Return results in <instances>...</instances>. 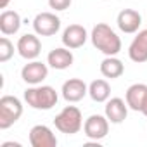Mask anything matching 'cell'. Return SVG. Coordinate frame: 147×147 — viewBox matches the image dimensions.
Returning a JSON list of instances; mask_svg holds the SVG:
<instances>
[{
    "label": "cell",
    "mask_w": 147,
    "mask_h": 147,
    "mask_svg": "<svg viewBox=\"0 0 147 147\" xmlns=\"http://www.w3.org/2000/svg\"><path fill=\"white\" fill-rule=\"evenodd\" d=\"M145 97H147V85H144V83H133L131 87H128V90L125 94V100H126L128 107L133 111H142Z\"/></svg>",
    "instance_id": "obj_16"
},
{
    "label": "cell",
    "mask_w": 147,
    "mask_h": 147,
    "mask_svg": "<svg viewBox=\"0 0 147 147\" xmlns=\"http://www.w3.org/2000/svg\"><path fill=\"white\" fill-rule=\"evenodd\" d=\"M128 116V104L126 100L119 99V97H113L106 100V118L109 119V123L119 125L126 119Z\"/></svg>",
    "instance_id": "obj_12"
},
{
    "label": "cell",
    "mask_w": 147,
    "mask_h": 147,
    "mask_svg": "<svg viewBox=\"0 0 147 147\" xmlns=\"http://www.w3.org/2000/svg\"><path fill=\"white\" fill-rule=\"evenodd\" d=\"M88 95L94 102H106L111 95V87L106 80H94L88 85Z\"/></svg>",
    "instance_id": "obj_19"
},
{
    "label": "cell",
    "mask_w": 147,
    "mask_h": 147,
    "mask_svg": "<svg viewBox=\"0 0 147 147\" xmlns=\"http://www.w3.org/2000/svg\"><path fill=\"white\" fill-rule=\"evenodd\" d=\"M47 76H49V67H47V64H43L40 61H30L21 69V78L28 85H40Z\"/></svg>",
    "instance_id": "obj_7"
},
{
    "label": "cell",
    "mask_w": 147,
    "mask_h": 147,
    "mask_svg": "<svg viewBox=\"0 0 147 147\" xmlns=\"http://www.w3.org/2000/svg\"><path fill=\"white\" fill-rule=\"evenodd\" d=\"M92 43L97 50H100L104 55H116L121 50V38L116 35V31L106 24V23H99L94 26L92 30Z\"/></svg>",
    "instance_id": "obj_1"
},
{
    "label": "cell",
    "mask_w": 147,
    "mask_h": 147,
    "mask_svg": "<svg viewBox=\"0 0 147 147\" xmlns=\"http://www.w3.org/2000/svg\"><path fill=\"white\" fill-rule=\"evenodd\" d=\"M71 2L73 0H49V5L54 11H66V9H69Z\"/></svg>",
    "instance_id": "obj_21"
},
{
    "label": "cell",
    "mask_w": 147,
    "mask_h": 147,
    "mask_svg": "<svg viewBox=\"0 0 147 147\" xmlns=\"http://www.w3.org/2000/svg\"><path fill=\"white\" fill-rule=\"evenodd\" d=\"M18 52L23 59L26 61H35L40 52H42V42L36 35H31V33H26L23 35L19 40H18Z\"/></svg>",
    "instance_id": "obj_8"
},
{
    "label": "cell",
    "mask_w": 147,
    "mask_h": 147,
    "mask_svg": "<svg viewBox=\"0 0 147 147\" xmlns=\"http://www.w3.org/2000/svg\"><path fill=\"white\" fill-rule=\"evenodd\" d=\"M23 114V104L14 95H4L0 99V130L11 128Z\"/></svg>",
    "instance_id": "obj_4"
},
{
    "label": "cell",
    "mask_w": 147,
    "mask_h": 147,
    "mask_svg": "<svg viewBox=\"0 0 147 147\" xmlns=\"http://www.w3.org/2000/svg\"><path fill=\"white\" fill-rule=\"evenodd\" d=\"M2 147H21V144H18V142H5V144H2Z\"/></svg>",
    "instance_id": "obj_22"
},
{
    "label": "cell",
    "mask_w": 147,
    "mask_h": 147,
    "mask_svg": "<svg viewBox=\"0 0 147 147\" xmlns=\"http://www.w3.org/2000/svg\"><path fill=\"white\" fill-rule=\"evenodd\" d=\"M100 73H102V76L114 80L125 73V66L116 55H106V59L100 62Z\"/></svg>",
    "instance_id": "obj_18"
},
{
    "label": "cell",
    "mask_w": 147,
    "mask_h": 147,
    "mask_svg": "<svg viewBox=\"0 0 147 147\" xmlns=\"http://www.w3.org/2000/svg\"><path fill=\"white\" fill-rule=\"evenodd\" d=\"M61 92H62V97L66 102H80L88 94V87L80 78H71V80L64 82Z\"/></svg>",
    "instance_id": "obj_11"
},
{
    "label": "cell",
    "mask_w": 147,
    "mask_h": 147,
    "mask_svg": "<svg viewBox=\"0 0 147 147\" xmlns=\"http://www.w3.org/2000/svg\"><path fill=\"white\" fill-rule=\"evenodd\" d=\"M9 4H11V0H0V9H7Z\"/></svg>",
    "instance_id": "obj_23"
},
{
    "label": "cell",
    "mask_w": 147,
    "mask_h": 147,
    "mask_svg": "<svg viewBox=\"0 0 147 147\" xmlns=\"http://www.w3.org/2000/svg\"><path fill=\"white\" fill-rule=\"evenodd\" d=\"M24 100L33 109L49 111V109H52L57 104L59 95H57L54 87H49V85H31V88H26V92H24Z\"/></svg>",
    "instance_id": "obj_2"
},
{
    "label": "cell",
    "mask_w": 147,
    "mask_h": 147,
    "mask_svg": "<svg viewBox=\"0 0 147 147\" xmlns=\"http://www.w3.org/2000/svg\"><path fill=\"white\" fill-rule=\"evenodd\" d=\"M14 55V43L4 35L0 38V62H7Z\"/></svg>",
    "instance_id": "obj_20"
},
{
    "label": "cell",
    "mask_w": 147,
    "mask_h": 147,
    "mask_svg": "<svg viewBox=\"0 0 147 147\" xmlns=\"http://www.w3.org/2000/svg\"><path fill=\"white\" fill-rule=\"evenodd\" d=\"M83 131L90 140H102L109 133V119L106 114H92L83 123Z\"/></svg>",
    "instance_id": "obj_6"
},
{
    "label": "cell",
    "mask_w": 147,
    "mask_h": 147,
    "mask_svg": "<svg viewBox=\"0 0 147 147\" xmlns=\"http://www.w3.org/2000/svg\"><path fill=\"white\" fill-rule=\"evenodd\" d=\"M73 61H75V57H73L71 49H67V47L54 49V50H50L49 55H47V64H49L50 67H54V69H59V71L67 69V67L73 64Z\"/></svg>",
    "instance_id": "obj_15"
},
{
    "label": "cell",
    "mask_w": 147,
    "mask_h": 147,
    "mask_svg": "<svg viewBox=\"0 0 147 147\" xmlns=\"http://www.w3.org/2000/svg\"><path fill=\"white\" fill-rule=\"evenodd\" d=\"M128 57L137 64H142L147 61V30H142L137 33V36L128 47Z\"/></svg>",
    "instance_id": "obj_14"
},
{
    "label": "cell",
    "mask_w": 147,
    "mask_h": 147,
    "mask_svg": "<svg viewBox=\"0 0 147 147\" xmlns=\"http://www.w3.org/2000/svg\"><path fill=\"white\" fill-rule=\"evenodd\" d=\"M30 144L33 147H55L57 137L45 125H35L30 130Z\"/></svg>",
    "instance_id": "obj_9"
},
{
    "label": "cell",
    "mask_w": 147,
    "mask_h": 147,
    "mask_svg": "<svg viewBox=\"0 0 147 147\" xmlns=\"http://www.w3.org/2000/svg\"><path fill=\"white\" fill-rule=\"evenodd\" d=\"M144 116H147V97H145V100H144V106H142V111H140Z\"/></svg>",
    "instance_id": "obj_24"
},
{
    "label": "cell",
    "mask_w": 147,
    "mask_h": 147,
    "mask_svg": "<svg viewBox=\"0 0 147 147\" xmlns=\"http://www.w3.org/2000/svg\"><path fill=\"white\" fill-rule=\"evenodd\" d=\"M21 28V16L16 11H4L0 14V31L2 35L9 36L18 33Z\"/></svg>",
    "instance_id": "obj_17"
},
{
    "label": "cell",
    "mask_w": 147,
    "mask_h": 147,
    "mask_svg": "<svg viewBox=\"0 0 147 147\" xmlns=\"http://www.w3.org/2000/svg\"><path fill=\"white\" fill-rule=\"evenodd\" d=\"M33 30L40 36H52L61 30V19L54 12H40L33 19Z\"/></svg>",
    "instance_id": "obj_5"
},
{
    "label": "cell",
    "mask_w": 147,
    "mask_h": 147,
    "mask_svg": "<svg viewBox=\"0 0 147 147\" xmlns=\"http://www.w3.org/2000/svg\"><path fill=\"white\" fill-rule=\"evenodd\" d=\"M116 23H118V28H119L123 33L131 35V33H137V31H138V28H140V24H142V16H140L137 11H133V9H123V11L118 14Z\"/></svg>",
    "instance_id": "obj_13"
},
{
    "label": "cell",
    "mask_w": 147,
    "mask_h": 147,
    "mask_svg": "<svg viewBox=\"0 0 147 147\" xmlns=\"http://www.w3.org/2000/svg\"><path fill=\"white\" fill-rule=\"evenodd\" d=\"M87 38H88V33L82 24H69L62 31V43H64V47H67L71 50L83 47Z\"/></svg>",
    "instance_id": "obj_10"
},
{
    "label": "cell",
    "mask_w": 147,
    "mask_h": 147,
    "mask_svg": "<svg viewBox=\"0 0 147 147\" xmlns=\"http://www.w3.org/2000/svg\"><path fill=\"white\" fill-rule=\"evenodd\" d=\"M55 128L61 133L66 135H73V133H78L83 126V118H82V111L76 106H66L54 119Z\"/></svg>",
    "instance_id": "obj_3"
}]
</instances>
